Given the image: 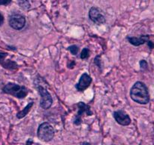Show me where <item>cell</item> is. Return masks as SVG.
I'll return each instance as SVG.
<instances>
[{
  "mask_svg": "<svg viewBox=\"0 0 154 145\" xmlns=\"http://www.w3.org/2000/svg\"><path fill=\"white\" fill-rule=\"evenodd\" d=\"M131 99L135 103L145 105L150 102V93L147 85L141 81H138L130 89Z\"/></svg>",
  "mask_w": 154,
  "mask_h": 145,
  "instance_id": "1",
  "label": "cell"
},
{
  "mask_svg": "<svg viewBox=\"0 0 154 145\" xmlns=\"http://www.w3.org/2000/svg\"><path fill=\"white\" fill-rule=\"evenodd\" d=\"M2 92L19 99H23L29 94V89L24 85H20L14 82H8L3 87Z\"/></svg>",
  "mask_w": 154,
  "mask_h": 145,
  "instance_id": "2",
  "label": "cell"
},
{
  "mask_svg": "<svg viewBox=\"0 0 154 145\" xmlns=\"http://www.w3.org/2000/svg\"><path fill=\"white\" fill-rule=\"evenodd\" d=\"M37 135L38 139L44 142H49L54 139L55 135V130L54 127L48 122L40 124L38 128Z\"/></svg>",
  "mask_w": 154,
  "mask_h": 145,
  "instance_id": "3",
  "label": "cell"
},
{
  "mask_svg": "<svg viewBox=\"0 0 154 145\" xmlns=\"http://www.w3.org/2000/svg\"><path fill=\"white\" fill-rule=\"evenodd\" d=\"M35 88L41 96L40 104H39L40 107L44 110H48L51 108L53 104V98L47 88H45L41 83H35Z\"/></svg>",
  "mask_w": 154,
  "mask_h": 145,
  "instance_id": "4",
  "label": "cell"
},
{
  "mask_svg": "<svg viewBox=\"0 0 154 145\" xmlns=\"http://www.w3.org/2000/svg\"><path fill=\"white\" fill-rule=\"evenodd\" d=\"M77 106H78V110L77 114L75 115L73 122L75 125H80L82 123V116L84 113H86L87 116H92L93 113L91 110L90 106L88 104H86L83 101L78 102L77 104Z\"/></svg>",
  "mask_w": 154,
  "mask_h": 145,
  "instance_id": "5",
  "label": "cell"
},
{
  "mask_svg": "<svg viewBox=\"0 0 154 145\" xmlns=\"http://www.w3.org/2000/svg\"><path fill=\"white\" fill-rule=\"evenodd\" d=\"M26 18L20 14H12L9 16L8 24L11 28L16 30H20L26 25Z\"/></svg>",
  "mask_w": 154,
  "mask_h": 145,
  "instance_id": "6",
  "label": "cell"
},
{
  "mask_svg": "<svg viewBox=\"0 0 154 145\" xmlns=\"http://www.w3.org/2000/svg\"><path fill=\"white\" fill-rule=\"evenodd\" d=\"M89 18L90 21H93L97 25H102L105 24L106 18L102 12V11L96 7H92L89 11Z\"/></svg>",
  "mask_w": 154,
  "mask_h": 145,
  "instance_id": "7",
  "label": "cell"
},
{
  "mask_svg": "<svg viewBox=\"0 0 154 145\" xmlns=\"http://www.w3.org/2000/svg\"><path fill=\"white\" fill-rule=\"evenodd\" d=\"M114 118L116 122L120 125L123 126H127L130 125L132 122L130 116L126 113V111L123 110H119L114 112Z\"/></svg>",
  "mask_w": 154,
  "mask_h": 145,
  "instance_id": "8",
  "label": "cell"
},
{
  "mask_svg": "<svg viewBox=\"0 0 154 145\" xmlns=\"http://www.w3.org/2000/svg\"><path fill=\"white\" fill-rule=\"evenodd\" d=\"M93 82V79L87 72H84L81 75L78 82L75 85V89L78 92H84L86 89H88Z\"/></svg>",
  "mask_w": 154,
  "mask_h": 145,
  "instance_id": "9",
  "label": "cell"
},
{
  "mask_svg": "<svg viewBox=\"0 0 154 145\" xmlns=\"http://www.w3.org/2000/svg\"><path fill=\"white\" fill-rule=\"evenodd\" d=\"M8 56V53L0 51V64L5 69L9 70H14L18 69V64L15 61L11 60H5Z\"/></svg>",
  "mask_w": 154,
  "mask_h": 145,
  "instance_id": "10",
  "label": "cell"
},
{
  "mask_svg": "<svg viewBox=\"0 0 154 145\" xmlns=\"http://www.w3.org/2000/svg\"><path fill=\"white\" fill-rule=\"evenodd\" d=\"M126 39H127L129 43L132 44L134 46H140L141 45H144L148 40H150V36L149 35H141L138 37L127 36Z\"/></svg>",
  "mask_w": 154,
  "mask_h": 145,
  "instance_id": "11",
  "label": "cell"
},
{
  "mask_svg": "<svg viewBox=\"0 0 154 145\" xmlns=\"http://www.w3.org/2000/svg\"><path fill=\"white\" fill-rule=\"evenodd\" d=\"M33 105H34V102H33V101H31V102L28 103V104H27V105L26 106V107H24L22 110H20V111L17 113V115H16L17 118L19 119H23V118L25 117V116H26L29 113L30 110H31V109L32 108Z\"/></svg>",
  "mask_w": 154,
  "mask_h": 145,
  "instance_id": "12",
  "label": "cell"
},
{
  "mask_svg": "<svg viewBox=\"0 0 154 145\" xmlns=\"http://www.w3.org/2000/svg\"><path fill=\"white\" fill-rule=\"evenodd\" d=\"M18 5L24 10H28L31 7V5L28 0H18Z\"/></svg>",
  "mask_w": 154,
  "mask_h": 145,
  "instance_id": "13",
  "label": "cell"
},
{
  "mask_svg": "<svg viewBox=\"0 0 154 145\" xmlns=\"http://www.w3.org/2000/svg\"><path fill=\"white\" fill-rule=\"evenodd\" d=\"M90 51L88 48H83L82 51L81 52V55H80V57L82 60H85V59L88 58L90 57Z\"/></svg>",
  "mask_w": 154,
  "mask_h": 145,
  "instance_id": "14",
  "label": "cell"
},
{
  "mask_svg": "<svg viewBox=\"0 0 154 145\" xmlns=\"http://www.w3.org/2000/svg\"><path fill=\"white\" fill-rule=\"evenodd\" d=\"M68 50H69L73 55H77L78 51H79V47L76 45H70L69 47H68Z\"/></svg>",
  "mask_w": 154,
  "mask_h": 145,
  "instance_id": "15",
  "label": "cell"
},
{
  "mask_svg": "<svg viewBox=\"0 0 154 145\" xmlns=\"http://www.w3.org/2000/svg\"><path fill=\"white\" fill-rule=\"evenodd\" d=\"M140 67L142 70H145V69H148V63L147 62V60H141L139 62Z\"/></svg>",
  "mask_w": 154,
  "mask_h": 145,
  "instance_id": "16",
  "label": "cell"
},
{
  "mask_svg": "<svg viewBox=\"0 0 154 145\" xmlns=\"http://www.w3.org/2000/svg\"><path fill=\"white\" fill-rule=\"evenodd\" d=\"M94 63L99 68V69H101V71H102V63H101L100 55H97L96 57H95Z\"/></svg>",
  "mask_w": 154,
  "mask_h": 145,
  "instance_id": "17",
  "label": "cell"
},
{
  "mask_svg": "<svg viewBox=\"0 0 154 145\" xmlns=\"http://www.w3.org/2000/svg\"><path fill=\"white\" fill-rule=\"evenodd\" d=\"M12 0H0V5H8L11 2Z\"/></svg>",
  "mask_w": 154,
  "mask_h": 145,
  "instance_id": "18",
  "label": "cell"
},
{
  "mask_svg": "<svg viewBox=\"0 0 154 145\" xmlns=\"http://www.w3.org/2000/svg\"><path fill=\"white\" fill-rule=\"evenodd\" d=\"M67 66H68V68H69V69H73V68L75 66V62L74 61V60H70V61L68 63Z\"/></svg>",
  "mask_w": 154,
  "mask_h": 145,
  "instance_id": "19",
  "label": "cell"
},
{
  "mask_svg": "<svg viewBox=\"0 0 154 145\" xmlns=\"http://www.w3.org/2000/svg\"><path fill=\"white\" fill-rule=\"evenodd\" d=\"M147 45H148L149 48H150V50L153 49V42H152V41L148 40V41H147Z\"/></svg>",
  "mask_w": 154,
  "mask_h": 145,
  "instance_id": "20",
  "label": "cell"
},
{
  "mask_svg": "<svg viewBox=\"0 0 154 145\" xmlns=\"http://www.w3.org/2000/svg\"><path fill=\"white\" fill-rule=\"evenodd\" d=\"M4 21H5L4 16L2 15V14L0 13V27H2V24H4Z\"/></svg>",
  "mask_w": 154,
  "mask_h": 145,
  "instance_id": "21",
  "label": "cell"
},
{
  "mask_svg": "<svg viewBox=\"0 0 154 145\" xmlns=\"http://www.w3.org/2000/svg\"><path fill=\"white\" fill-rule=\"evenodd\" d=\"M33 140L32 138H29L26 142V145H32Z\"/></svg>",
  "mask_w": 154,
  "mask_h": 145,
  "instance_id": "22",
  "label": "cell"
},
{
  "mask_svg": "<svg viewBox=\"0 0 154 145\" xmlns=\"http://www.w3.org/2000/svg\"><path fill=\"white\" fill-rule=\"evenodd\" d=\"M81 145H91L90 143H88V142H83V143H81Z\"/></svg>",
  "mask_w": 154,
  "mask_h": 145,
  "instance_id": "23",
  "label": "cell"
}]
</instances>
